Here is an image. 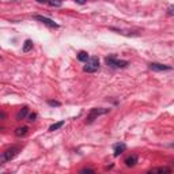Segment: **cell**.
<instances>
[{
    "label": "cell",
    "instance_id": "cell-1",
    "mask_svg": "<svg viewBox=\"0 0 174 174\" xmlns=\"http://www.w3.org/2000/svg\"><path fill=\"white\" fill-rule=\"evenodd\" d=\"M110 111V109H105V108H94L90 110V113L87 114V124H91L92 121H94L95 118H98L99 116H102V114H106Z\"/></svg>",
    "mask_w": 174,
    "mask_h": 174
},
{
    "label": "cell",
    "instance_id": "cell-2",
    "mask_svg": "<svg viewBox=\"0 0 174 174\" xmlns=\"http://www.w3.org/2000/svg\"><path fill=\"white\" fill-rule=\"evenodd\" d=\"M105 61H106V64H108L109 67H111V68H125V67L129 65V61H127V60H118L114 56L106 57Z\"/></svg>",
    "mask_w": 174,
    "mask_h": 174
},
{
    "label": "cell",
    "instance_id": "cell-3",
    "mask_svg": "<svg viewBox=\"0 0 174 174\" xmlns=\"http://www.w3.org/2000/svg\"><path fill=\"white\" fill-rule=\"evenodd\" d=\"M83 69L86 71V72H97L98 69H99V59L98 57H90L89 60L86 61V65L83 67Z\"/></svg>",
    "mask_w": 174,
    "mask_h": 174
},
{
    "label": "cell",
    "instance_id": "cell-4",
    "mask_svg": "<svg viewBox=\"0 0 174 174\" xmlns=\"http://www.w3.org/2000/svg\"><path fill=\"white\" fill-rule=\"evenodd\" d=\"M18 151H19L18 147H11V148L5 150L2 155V162H7V160L14 159L16 156V154H18Z\"/></svg>",
    "mask_w": 174,
    "mask_h": 174
},
{
    "label": "cell",
    "instance_id": "cell-5",
    "mask_svg": "<svg viewBox=\"0 0 174 174\" xmlns=\"http://www.w3.org/2000/svg\"><path fill=\"white\" fill-rule=\"evenodd\" d=\"M34 19H35V21H40V22H42L44 24H46V26H49V27H59V24H57L56 22H54V21H52V19H49V18H46V16L34 15Z\"/></svg>",
    "mask_w": 174,
    "mask_h": 174
},
{
    "label": "cell",
    "instance_id": "cell-6",
    "mask_svg": "<svg viewBox=\"0 0 174 174\" xmlns=\"http://www.w3.org/2000/svg\"><path fill=\"white\" fill-rule=\"evenodd\" d=\"M150 69L158 71V72H162V71H170L171 67H170V65L160 64V63H151V64H150Z\"/></svg>",
    "mask_w": 174,
    "mask_h": 174
},
{
    "label": "cell",
    "instance_id": "cell-7",
    "mask_svg": "<svg viewBox=\"0 0 174 174\" xmlns=\"http://www.w3.org/2000/svg\"><path fill=\"white\" fill-rule=\"evenodd\" d=\"M136 163H137V156H136L135 154L129 155V156L125 159V166H127V167H133Z\"/></svg>",
    "mask_w": 174,
    "mask_h": 174
},
{
    "label": "cell",
    "instance_id": "cell-8",
    "mask_svg": "<svg viewBox=\"0 0 174 174\" xmlns=\"http://www.w3.org/2000/svg\"><path fill=\"white\" fill-rule=\"evenodd\" d=\"M125 150H127V146H125L124 143L116 144V146H114V156H120V155H121Z\"/></svg>",
    "mask_w": 174,
    "mask_h": 174
},
{
    "label": "cell",
    "instance_id": "cell-9",
    "mask_svg": "<svg viewBox=\"0 0 174 174\" xmlns=\"http://www.w3.org/2000/svg\"><path fill=\"white\" fill-rule=\"evenodd\" d=\"M148 173H171V169L170 167H155V169H151V170L148 171Z\"/></svg>",
    "mask_w": 174,
    "mask_h": 174
},
{
    "label": "cell",
    "instance_id": "cell-10",
    "mask_svg": "<svg viewBox=\"0 0 174 174\" xmlns=\"http://www.w3.org/2000/svg\"><path fill=\"white\" fill-rule=\"evenodd\" d=\"M27 111H29V108H27V106L22 108L21 110L18 111V114H16V120H18V121H21L22 118H24V117H26V114H27Z\"/></svg>",
    "mask_w": 174,
    "mask_h": 174
},
{
    "label": "cell",
    "instance_id": "cell-11",
    "mask_svg": "<svg viewBox=\"0 0 174 174\" xmlns=\"http://www.w3.org/2000/svg\"><path fill=\"white\" fill-rule=\"evenodd\" d=\"M89 59H90V56H89V53H87V52L82 50V52H79V53H78V60H79V61H84V63H86Z\"/></svg>",
    "mask_w": 174,
    "mask_h": 174
},
{
    "label": "cell",
    "instance_id": "cell-12",
    "mask_svg": "<svg viewBox=\"0 0 174 174\" xmlns=\"http://www.w3.org/2000/svg\"><path fill=\"white\" fill-rule=\"evenodd\" d=\"M27 130H29V128H27V127H21V128H18V129L15 130V135L21 137V136H24V135H26Z\"/></svg>",
    "mask_w": 174,
    "mask_h": 174
},
{
    "label": "cell",
    "instance_id": "cell-13",
    "mask_svg": "<svg viewBox=\"0 0 174 174\" xmlns=\"http://www.w3.org/2000/svg\"><path fill=\"white\" fill-rule=\"evenodd\" d=\"M33 49V41L31 40H26L23 44V52H30Z\"/></svg>",
    "mask_w": 174,
    "mask_h": 174
},
{
    "label": "cell",
    "instance_id": "cell-14",
    "mask_svg": "<svg viewBox=\"0 0 174 174\" xmlns=\"http://www.w3.org/2000/svg\"><path fill=\"white\" fill-rule=\"evenodd\" d=\"M65 122L64 121H59V122H56V124H53V125H50V128H49V130L50 132H54V130H57V129H60V128L64 125Z\"/></svg>",
    "mask_w": 174,
    "mask_h": 174
},
{
    "label": "cell",
    "instance_id": "cell-15",
    "mask_svg": "<svg viewBox=\"0 0 174 174\" xmlns=\"http://www.w3.org/2000/svg\"><path fill=\"white\" fill-rule=\"evenodd\" d=\"M48 3L52 7H61L63 5V0H48Z\"/></svg>",
    "mask_w": 174,
    "mask_h": 174
},
{
    "label": "cell",
    "instance_id": "cell-16",
    "mask_svg": "<svg viewBox=\"0 0 174 174\" xmlns=\"http://www.w3.org/2000/svg\"><path fill=\"white\" fill-rule=\"evenodd\" d=\"M167 15H174V4H171L167 8Z\"/></svg>",
    "mask_w": 174,
    "mask_h": 174
},
{
    "label": "cell",
    "instance_id": "cell-17",
    "mask_svg": "<svg viewBox=\"0 0 174 174\" xmlns=\"http://www.w3.org/2000/svg\"><path fill=\"white\" fill-rule=\"evenodd\" d=\"M35 118H37V114H35V113H31V114L29 116V120H27V121L33 122V121H35Z\"/></svg>",
    "mask_w": 174,
    "mask_h": 174
},
{
    "label": "cell",
    "instance_id": "cell-18",
    "mask_svg": "<svg viewBox=\"0 0 174 174\" xmlns=\"http://www.w3.org/2000/svg\"><path fill=\"white\" fill-rule=\"evenodd\" d=\"M48 103L50 106H60V102H57V101H48Z\"/></svg>",
    "mask_w": 174,
    "mask_h": 174
},
{
    "label": "cell",
    "instance_id": "cell-19",
    "mask_svg": "<svg viewBox=\"0 0 174 174\" xmlns=\"http://www.w3.org/2000/svg\"><path fill=\"white\" fill-rule=\"evenodd\" d=\"M80 173H94V170L92 169H83V170H80Z\"/></svg>",
    "mask_w": 174,
    "mask_h": 174
},
{
    "label": "cell",
    "instance_id": "cell-20",
    "mask_svg": "<svg viewBox=\"0 0 174 174\" xmlns=\"http://www.w3.org/2000/svg\"><path fill=\"white\" fill-rule=\"evenodd\" d=\"M76 3H78V4H84V3L87 2V0H75Z\"/></svg>",
    "mask_w": 174,
    "mask_h": 174
},
{
    "label": "cell",
    "instance_id": "cell-21",
    "mask_svg": "<svg viewBox=\"0 0 174 174\" xmlns=\"http://www.w3.org/2000/svg\"><path fill=\"white\" fill-rule=\"evenodd\" d=\"M37 2H38V3H45L46 0H37Z\"/></svg>",
    "mask_w": 174,
    "mask_h": 174
},
{
    "label": "cell",
    "instance_id": "cell-22",
    "mask_svg": "<svg viewBox=\"0 0 174 174\" xmlns=\"http://www.w3.org/2000/svg\"><path fill=\"white\" fill-rule=\"evenodd\" d=\"M170 147H173V148H174V143H171V144H170Z\"/></svg>",
    "mask_w": 174,
    "mask_h": 174
}]
</instances>
